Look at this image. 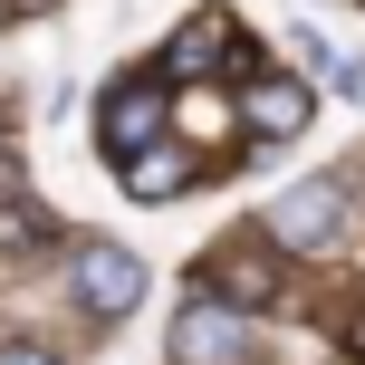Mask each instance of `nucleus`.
<instances>
[{
    "label": "nucleus",
    "mask_w": 365,
    "mask_h": 365,
    "mask_svg": "<svg viewBox=\"0 0 365 365\" xmlns=\"http://www.w3.org/2000/svg\"><path fill=\"white\" fill-rule=\"evenodd\" d=\"M173 125V96L154 87V77H125V87L96 106V145H106V164H135V154H154V135Z\"/></svg>",
    "instance_id": "obj_1"
},
{
    "label": "nucleus",
    "mask_w": 365,
    "mask_h": 365,
    "mask_svg": "<svg viewBox=\"0 0 365 365\" xmlns=\"http://www.w3.org/2000/svg\"><path fill=\"white\" fill-rule=\"evenodd\" d=\"M182 125H192V135H221L231 115H221V96H182Z\"/></svg>",
    "instance_id": "obj_8"
},
{
    "label": "nucleus",
    "mask_w": 365,
    "mask_h": 365,
    "mask_svg": "<svg viewBox=\"0 0 365 365\" xmlns=\"http://www.w3.org/2000/svg\"><path fill=\"white\" fill-rule=\"evenodd\" d=\"M259 231H269V240H289V250H327V240L346 231V192L317 173V182H298V192H279L269 212H259Z\"/></svg>",
    "instance_id": "obj_3"
},
{
    "label": "nucleus",
    "mask_w": 365,
    "mask_h": 365,
    "mask_svg": "<svg viewBox=\"0 0 365 365\" xmlns=\"http://www.w3.org/2000/svg\"><path fill=\"white\" fill-rule=\"evenodd\" d=\"M240 346H250V327H240L221 298H192V308L173 317V356H182V365H231Z\"/></svg>",
    "instance_id": "obj_4"
},
{
    "label": "nucleus",
    "mask_w": 365,
    "mask_h": 365,
    "mask_svg": "<svg viewBox=\"0 0 365 365\" xmlns=\"http://www.w3.org/2000/svg\"><path fill=\"white\" fill-rule=\"evenodd\" d=\"M221 38H231V19H221V10H202L192 29H182V68H212V58H221Z\"/></svg>",
    "instance_id": "obj_7"
},
{
    "label": "nucleus",
    "mask_w": 365,
    "mask_h": 365,
    "mask_svg": "<svg viewBox=\"0 0 365 365\" xmlns=\"http://www.w3.org/2000/svg\"><path fill=\"white\" fill-rule=\"evenodd\" d=\"M250 135L259 145H289V135H308V115H317V96L298 87V77H250Z\"/></svg>",
    "instance_id": "obj_5"
},
{
    "label": "nucleus",
    "mask_w": 365,
    "mask_h": 365,
    "mask_svg": "<svg viewBox=\"0 0 365 365\" xmlns=\"http://www.w3.org/2000/svg\"><path fill=\"white\" fill-rule=\"evenodd\" d=\"M0 365H58L48 346H29V336H19V346H0Z\"/></svg>",
    "instance_id": "obj_9"
},
{
    "label": "nucleus",
    "mask_w": 365,
    "mask_h": 365,
    "mask_svg": "<svg viewBox=\"0 0 365 365\" xmlns=\"http://www.w3.org/2000/svg\"><path fill=\"white\" fill-rule=\"evenodd\" d=\"M77 308L96 317V327H115V317H135L145 308V259L135 250H115V240H96V250H77Z\"/></svg>",
    "instance_id": "obj_2"
},
{
    "label": "nucleus",
    "mask_w": 365,
    "mask_h": 365,
    "mask_svg": "<svg viewBox=\"0 0 365 365\" xmlns=\"http://www.w3.org/2000/svg\"><path fill=\"white\" fill-rule=\"evenodd\" d=\"M115 173H125V192H145V202H173L192 164H182V154H135V164H115Z\"/></svg>",
    "instance_id": "obj_6"
},
{
    "label": "nucleus",
    "mask_w": 365,
    "mask_h": 365,
    "mask_svg": "<svg viewBox=\"0 0 365 365\" xmlns=\"http://www.w3.org/2000/svg\"><path fill=\"white\" fill-rule=\"evenodd\" d=\"M19 10H48V0H19Z\"/></svg>",
    "instance_id": "obj_10"
}]
</instances>
